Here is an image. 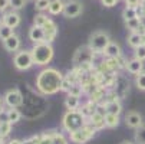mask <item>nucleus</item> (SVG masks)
<instances>
[{
	"label": "nucleus",
	"mask_w": 145,
	"mask_h": 144,
	"mask_svg": "<svg viewBox=\"0 0 145 144\" xmlns=\"http://www.w3.org/2000/svg\"><path fill=\"white\" fill-rule=\"evenodd\" d=\"M125 122H127L128 127L137 130V128H139V127L142 126V117H141L138 112L131 111V112H128V114L125 115Z\"/></svg>",
	"instance_id": "11"
},
{
	"label": "nucleus",
	"mask_w": 145,
	"mask_h": 144,
	"mask_svg": "<svg viewBox=\"0 0 145 144\" xmlns=\"http://www.w3.org/2000/svg\"><path fill=\"white\" fill-rule=\"evenodd\" d=\"M69 94H71V95H75V97H79V95L82 94V87H78V85H73V87L71 88V91H69Z\"/></svg>",
	"instance_id": "39"
},
{
	"label": "nucleus",
	"mask_w": 145,
	"mask_h": 144,
	"mask_svg": "<svg viewBox=\"0 0 145 144\" xmlns=\"http://www.w3.org/2000/svg\"><path fill=\"white\" fill-rule=\"evenodd\" d=\"M29 37L30 40H33L35 43H40V42H45V32L40 26H33L29 32Z\"/></svg>",
	"instance_id": "12"
},
{
	"label": "nucleus",
	"mask_w": 145,
	"mask_h": 144,
	"mask_svg": "<svg viewBox=\"0 0 145 144\" xmlns=\"http://www.w3.org/2000/svg\"><path fill=\"white\" fill-rule=\"evenodd\" d=\"M50 2H53V0H50Z\"/></svg>",
	"instance_id": "50"
},
{
	"label": "nucleus",
	"mask_w": 145,
	"mask_h": 144,
	"mask_svg": "<svg viewBox=\"0 0 145 144\" xmlns=\"http://www.w3.org/2000/svg\"><path fill=\"white\" fill-rule=\"evenodd\" d=\"M12 130V122L6 121V122H0V135L2 137H6Z\"/></svg>",
	"instance_id": "29"
},
{
	"label": "nucleus",
	"mask_w": 145,
	"mask_h": 144,
	"mask_svg": "<svg viewBox=\"0 0 145 144\" xmlns=\"http://www.w3.org/2000/svg\"><path fill=\"white\" fill-rule=\"evenodd\" d=\"M48 20H49V17H48V16H45V14H37V16L35 17V25L42 28V26L48 22Z\"/></svg>",
	"instance_id": "33"
},
{
	"label": "nucleus",
	"mask_w": 145,
	"mask_h": 144,
	"mask_svg": "<svg viewBox=\"0 0 145 144\" xmlns=\"http://www.w3.org/2000/svg\"><path fill=\"white\" fill-rule=\"evenodd\" d=\"M137 87L145 91V72H141L139 75H137Z\"/></svg>",
	"instance_id": "32"
},
{
	"label": "nucleus",
	"mask_w": 145,
	"mask_h": 144,
	"mask_svg": "<svg viewBox=\"0 0 145 144\" xmlns=\"http://www.w3.org/2000/svg\"><path fill=\"white\" fill-rule=\"evenodd\" d=\"M30 52H32V58H33V64H36V65H48L53 58V48L48 42L36 43Z\"/></svg>",
	"instance_id": "2"
},
{
	"label": "nucleus",
	"mask_w": 145,
	"mask_h": 144,
	"mask_svg": "<svg viewBox=\"0 0 145 144\" xmlns=\"http://www.w3.org/2000/svg\"><path fill=\"white\" fill-rule=\"evenodd\" d=\"M42 29L45 32V42L50 43L52 40L56 37V35H57V26H56V23L53 22V20L49 19L48 22L42 26Z\"/></svg>",
	"instance_id": "10"
},
{
	"label": "nucleus",
	"mask_w": 145,
	"mask_h": 144,
	"mask_svg": "<svg viewBox=\"0 0 145 144\" xmlns=\"http://www.w3.org/2000/svg\"><path fill=\"white\" fill-rule=\"evenodd\" d=\"M135 141L137 144H145V124H142L135 131Z\"/></svg>",
	"instance_id": "25"
},
{
	"label": "nucleus",
	"mask_w": 145,
	"mask_h": 144,
	"mask_svg": "<svg viewBox=\"0 0 145 144\" xmlns=\"http://www.w3.org/2000/svg\"><path fill=\"white\" fill-rule=\"evenodd\" d=\"M2 17H3V14H2V10H0V22H2Z\"/></svg>",
	"instance_id": "48"
},
{
	"label": "nucleus",
	"mask_w": 145,
	"mask_h": 144,
	"mask_svg": "<svg viewBox=\"0 0 145 144\" xmlns=\"http://www.w3.org/2000/svg\"><path fill=\"white\" fill-rule=\"evenodd\" d=\"M7 120H9V122H17L19 120H20V112L17 111V110H14V108H12V110H9L7 111Z\"/></svg>",
	"instance_id": "28"
},
{
	"label": "nucleus",
	"mask_w": 145,
	"mask_h": 144,
	"mask_svg": "<svg viewBox=\"0 0 145 144\" xmlns=\"http://www.w3.org/2000/svg\"><path fill=\"white\" fill-rule=\"evenodd\" d=\"M144 43H145V37H144Z\"/></svg>",
	"instance_id": "49"
},
{
	"label": "nucleus",
	"mask_w": 145,
	"mask_h": 144,
	"mask_svg": "<svg viewBox=\"0 0 145 144\" xmlns=\"http://www.w3.org/2000/svg\"><path fill=\"white\" fill-rule=\"evenodd\" d=\"M93 58H95V52L89 46H82L76 51V53L73 56V64L76 68H82L85 65H92Z\"/></svg>",
	"instance_id": "5"
},
{
	"label": "nucleus",
	"mask_w": 145,
	"mask_h": 144,
	"mask_svg": "<svg viewBox=\"0 0 145 144\" xmlns=\"http://www.w3.org/2000/svg\"><path fill=\"white\" fill-rule=\"evenodd\" d=\"M135 58L139 59V60H144L145 59V43L141 45V46H138L135 49Z\"/></svg>",
	"instance_id": "34"
},
{
	"label": "nucleus",
	"mask_w": 145,
	"mask_h": 144,
	"mask_svg": "<svg viewBox=\"0 0 145 144\" xmlns=\"http://www.w3.org/2000/svg\"><path fill=\"white\" fill-rule=\"evenodd\" d=\"M105 95H106V89H105V87L98 85V87L91 92V101H93L95 104H98V102H101V101L105 99Z\"/></svg>",
	"instance_id": "15"
},
{
	"label": "nucleus",
	"mask_w": 145,
	"mask_h": 144,
	"mask_svg": "<svg viewBox=\"0 0 145 144\" xmlns=\"http://www.w3.org/2000/svg\"><path fill=\"white\" fill-rule=\"evenodd\" d=\"M75 84H72V82L68 79V78H63V81H62V87H60V91H71V88L73 87Z\"/></svg>",
	"instance_id": "35"
},
{
	"label": "nucleus",
	"mask_w": 145,
	"mask_h": 144,
	"mask_svg": "<svg viewBox=\"0 0 145 144\" xmlns=\"http://www.w3.org/2000/svg\"><path fill=\"white\" fill-rule=\"evenodd\" d=\"M119 124V117L115 115V114H105V126L106 127H116Z\"/></svg>",
	"instance_id": "24"
},
{
	"label": "nucleus",
	"mask_w": 145,
	"mask_h": 144,
	"mask_svg": "<svg viewBox=\"0 0 145 144\" xmlns=\"http://www.w3.org/2000/svg\"><path fill=\"white\" fill-rule=\"evenodd\" d=\"M49 5H50V0H36L35 2V7L37 10H46L49 9Z\"/></svg>",
	"instance_id": "31"
},
{
	"label": "nucleus",
	"mask_w": 145,
	"mask_h": 144,
	"mask_svg": "<svg viewBox=\"0 0 145 144\" xmlns=\"http://www.w3.org/2000/svg\"><path fill=\"white\" fill-rule=\"evenodd\" d=\"M139 23H141V25L145 28V14H144L142 17H139Z\"/></svg>",
	"instance_id": "43"
},
{
	"label": "nucleus",
	"mask_w": 145,
	"mask_h": 144,
	"mask_svg": "<svg viewBox=\"0 0 145 144\" xmlns=\"http://www.w3.org/2000/svg\"><path fill=\"white\" fill-rule=\"evenodd\" d=\"M3 110V104H2V99H0V111Z\"/></svg>",
	"instance_id": "46"
},
{
	"label": "nucleus",
	"mask_w": 145,
	"mask_h": 144,
	"mask_svg": "<svg viewBox=\"0 0 145 144\" xmlns=\"http://www.w3.org/2000/svg\"><path fill=\"white\" fill-rule=\"evenodd\" d=\"M103 53H105L108 58H118V56H121V48H119V45H118V43L111 42V43L105 48Z\"/></svg>",
	"instance_id": "20"
},
{
	"label": "nucleus",
	"mask_w": 145,
	"mask_h": 144,
	"mask_svg": "<svg viewBox=\"0 0 145 144\" xmlns=\"http://www.w3.org/2000/svg\"><path fill=\"white\" fill-rule=\"evenodd\" d=\"M13 35V30H12V28H9V26H6L5 23H2L0 25V37H2L3 40H6L9 36H12Z\"/></svg>",
	"instance_id": "27"
},
{
	"label": "nucleus",
	"mask_w": 145,
	"mask_h": 144,
	"mask_svg": "<svg viewBox=\"0 0 145 144\" xmlns=\"http://www.w3.org/2000/svg\"><path fill=\"white\" fill-rule=\"evenodd\" d=\"M89 124L96 128V130H101L105 127V115L103 114H99V112H95L92 117H89Z\"/></svg>",
	"instance_id": "14"
},
{
	"label": "nucleus",
	"mask_w": 145,
	"mask_h": 144,
	"mask_svg": "<svg viewBox=\"0 0 145 144\" xmlns=\"http://www.w3.org/2000/svg\"><path fill=\"white\" fill-rule=\"evenodd\" d=\"M19 45H20V40H19V37H17L16 35H12V36H9V37L5 40V48H6L9 52L17 51Z\"/></svg>",
	"instance_id": "18"
},
{
	"label": "nucleus",
	"mask_w": 145,
	"mask_h": 144,
	"mask_svg": "<svg viewBox=\"0 0 145 144\" xmlns=\"http://www.w3.org/2000/svg\"><path fill=\"white\" fill-rule=\"evenodd\" d=\"M95 133H96V128H93L89 122H86V124L82 127V128L71 133V140L73 143H76V144H84L88 140H91L95 135Z\"/></svg>",
	"instance_id": "6"
},
{
	"label": "nucleus",
	"mask_w": 145,
	"mask_h": 144,
	"mask_svg": "<svg viewBox=\"0 0 145 144\" xmlns=\"http://www.w3.org/2000/svg\"><path fill=\"white\" fill-rule=\"evenodd\" d=\"M82 13V2L80 0H69L65 3L63 14L66 17H76Z\"/></svg>",
	"instance_id": "8"
},
{
	"label": "nucleus",
	"mask_w": 145,
	"mask_h": 144,
	"mask_svg": "<svg viewBox=\"0 0 145 144\" xmlns=\"http://www.w3.org/2000/svg\"><path fill=\"white\" fill-rule=\"evenodd\" d=\"M9 3H10V0H0V10H5L7 6H9Z\"/></svg>",
	"instance_id": "42"
},
{
	"label": "nucleus",
	"mask_w": 145,
	"mask_h": 144,
	"mask_svg": "<svg viewBox=\"0 0 145 144\" xmlns=\"http://www.w3.org/2000/svg\"><path fill=\"white\" fill-rule=\"evenodd\" d=\"M65 105L69 111H73L79 107V97H75V95H68L66 99H65Z\"/></svg>",
	"instance_id": "23"
},
{
	"label": "nucleus",
	"mask_w": 145,
	"mask_h": 144,
	"mask_svg": "<svg viewBox=\"0 0 145 144\" xmlns=\"http://www.w3.org/2000/svg\"><path fill=\"white\" fill-rule=\"evenodd\" d=\"M125 68L128 69V72H131L134 75H139L142 72V69H144V64H142V60H139V59L135 58L132 60H128Z\"/></svg>",
	"instance_id": "13"
},
{
	"label": "nucleus",
	"mask_w": 145,
	"mask_h": 144,
	"mask_svg": "<svg viewBox=\"0 0 145 144\" xmlns=\"http://www.w3.org/2000/svg\"><path fill=\"white\" fill-rule=\"evenodd\" d=\"M65 130H68L69 133H73L79 128H82L86 122H85V117L80 114V111H68L65 115H63V121H62Z\"/></svg>",
	"instance_id": "3"
},
{
	"label": "nucleus",
	"mask_w": 145,
	"mask_h": 144,
	"mask_svg": "<svg viewBox=\"0 0 145 144\" xmlns=\"http://www.w3.org/2000/svg\"><path fill=\"white\" fill-rule=\"evenodd\" d=\"M53 144H68V141L62 134H56L53 138Z\"/></svg>",
	"instance_id": "38"
},
{
	"label": "nucleus",
	"mask_w": 145,
	"mask_h": 144,
	"mask_svg": "<svg viewBox=\"0 0 145 144\" xmlns=\"http://www.w3.org/2000/svg\"><path fill=\"white\" fill-rule=\"evenodd\" d=\"M62 81H63V76H62V74L59 71L48 68L39 74V76L36 79V87L42 94L52 95V94H56L57 91H60Z\"/></svg>",
	"instance_id": "1"
},
{
	"label": "nucleus",
	"mask_w": 145,
	"mask_h": 144,
	"mask_svg": "<svg viewBox=\"0 0 145 144\" xmlns=\"http://www.w3.org/2000/svg\"><path fill=\"white\" fill-rule=\"evenodd\" d=\"M96 108H98V104H95L93 101L89 99V102H86L85 105H82V110H80V114L84 117H92L95 112H96Z\"/></svg>",
	"instance_id": "17"
},
{
	"label": "nucleus",
	"mask_w": 145,
	"mask_h": 144,
	"mask_svg": "<svg viewBox=\"0 0 145 144\" xmlns=\"http://www.w3.org/2000/svg\"><path fill=\"white\" fill-rule=\"evenodd\" d=\"M109 43H111V39H109L108 33L99 30V32H95V33L91 35L88 46L96 53H103V51H105V48Z\"/></svg>",
	"instance_id": "4"
},
{
	"label": "nucleus",
	"mask_w": 145,
	"mask_h": 144,
	"mask_svg": "<svg viewBox=\"0 0 145 144\" xmlns=\"http://www.w3.org/2000/svg\"><path fill=\"white\" fill-rule=\"evenodd\" d=\"M105 112L106 114H115V115H119V112H121V110H122V107H121V104L118 101H108V102H105Z\"/></svg>",
	"instance_id": "19"
},
{
	"label": "nucleus",
	"mask_w": 145,
	"mask_h": 144,
	"mask_svg": "<svg viewBox=\"0 0 145 144\" xmlns=\"http://www.w3.org/2000/svg\"><path fill=\"white\" fill-rule=\"evenodd\" d=\"M127 3V7H138V6H142V0H125Z\"/></svg>",
	"instance_id": "37"
},
{
	"label": "nucleus",
	"mask_w": 145,
	"mask_h": 144,
	"mask_svg": "<svg viewBox=\"0 0 145 144\" xmlns=\"http://www.w3.org/2000/svg\"><path fill=\"white\" fill-rule=\"evenodd\" d=\"M10 5L13 9H22L26 5V0H10Z\"/></svg>",
	"instance_id": "36"
},
{
	"label": "nucleus",
	"mask_w": 145,
	"mask_h": 144,
	"mask_svg": "<svg viewBox=\"0 0 145 144\" xmlns=\"http://www.w3.org/2000/svg\"><path fill=\"white\" fill-rule=\"evenodd\" d=\"M116 2L118 0H102V5L106 6V7H112V6L116 5Z\"/></svg>",
	"instance_id": "41"
},
{
	"label": "nucleus",
	"mask_w": 145,
	"mask_h": 144,
	"mask_svg": "<svg viewBox=\"0 0 145 144\" xmlns=\"http://www.w3.org/2000/svg\"><path fill=\"white\" fill-rule=\"evenodd\" d=\"M5 99H6V104L10 105L12 108H16V107H19V105L23 104V97H22V94H20L17 89L9 91V92L6 94Z\"/></svg>",
	"instance_id": "9"
},
{
	"label": "nucleus",
	"mask_w": 145,
	"mask_h": 144,
	"mask_svg": "<svg viewBox=\"0 0 145 144\" xmlns=\"http://www.w3.org/2000/svg\"><path fill=\"white\" fill-rule=\"evenodd\" d=\"M3 23L9 28H16L19 23H20V16L17 13H7L5 17H3Z\"/></svg>",
	"instance_id": "16"
},
{
	"label": "nucleus",
	"mask_w": 145,
	"mask_h": 144,
	"mask_svg": "<svg viewBox=\"0 0 145 144\" xmlns=\"http://www.w3.org/2000/svg\"><path fill=\"white\" fill-rule=\"evenodd\" d=\"M122 16H123V19H125V22H127V20H131V19L138 17L134 7H125V9H123V12H122ZM138 19H139V17H138Z\"/></svg>",
	"instance_id": "26"
},
{
	"label": "nucleus",
	"mask_w": 145,
	"mask_h": 144,
	"mask_svg": "<svg viewBox=\"0 0 145 144\" xmlns=\"http://www.w3.org/2000/svg\"><path fill=\"white\" fill-rule=\"evenodd\" d=\"M33 65V58H32V52L29 51H20L19 53H16L14 56V66L20 71L29 69Z\"/></svg>",
	"instance_id": "7"
},
{
	"label": "nucleus",
	"mask_w": 145,
	"mask_h": 144,
	"mask_svg": "<svg viewBox=\"0 0 145 144\" xmlns=\"http://www.w3.org/2000/svg\"><path fill=\"white\" fill-rule=\"evenodd\" d=\"M9 144H22V141H19V140H13V141H10Z\"/></svg>",
	"instance_id": "44"
},
{
	"label": "nucleus",
	"mask_w": 145,
	"mask_h": 144,
	"mask_svg": "<svg viewBox=\"0 0 145 144\" xmlns=\"http://www.w3.org/2000/svg\"><path fill=\"white\" fill-rule=\"evenodd\" d=\"M0 144H3V137L0 135Z\"/></svg>",
	"instance_id": "47"
},
{
	"label": "nucleus",
	"mask_w": 145,
	"mask_h": 144,
	"mask_svg": "<svg viewBox=\"0 0 145 144\" xmlns=\"http://www.w3.org/2000/svg\"><path fill=\"white\" fill-rule=\"evenodd\" d=\"M63 7H65V3L62 2V0H53V2H50L48 10H49L52 14H59V13L63 12Z\"/></svg>",
	"instance_id": "22"
},
{
	"label": "nucleus",
	"mask_w": 145,
	"mask_h": 144,
	"mask_svg": "<svg viewBox=\"0 0 145 144\" xmlns=\"http://www.w3.org/2000/svg\"><path fill=\"white\" fill-rule=\"evenodd\" d=\"M39 138H40V135H35V137H32V138H29V140H25L22 144H37Z\"/></svg>",
	"instance_id": "40"
},
{
	"label": "nucleus",
	"mask_w": 145,
	"mask_h": 144,
	"mask_svg": "<svg viewBox=\"0 0 145 144\" xmlns=\"http://www.w3.org/2000/svg\"><path fill=\"white\" fill-rule=\"evenodd\" d=\"M139 19L138 17H135V19H131V20H127V28L129 29V30H132V32H137V29L139 28Z\"/></svg>",
	"instance_id": "30"
},
{
	"label": "nucleus",
	"mask_w": 145,
	"mask_h": 144,
	"mask_svg": "<svg viewBox=\"0 0 145 144\" xmlns=\"http://www.w3.org/2000/svg\"><path fill=\"white\" fill-rule=\"evenodd\" d=\"M128 43H129V46H132V48H138V46H141V45H144V37L141 36V35H138V33H135V32H132L129 36H128Z\"/></svg>",
	"instance_id": "21"
},
{
	"label": "nucleus",
	"mask_w": 145,
	"mask_h": 144,
	"mask_svg": "<svg viewBox=\"0 0 145 144\" xmlns=\"http://www.w3.org/2000/svg\"><path fill=\"white\" fill-rule=\"evenodd\" d=\"M121 144H134V143H131V141H123V143H121Z\"/></svg>",
	"instance_id": "45"
}]
</instances>
